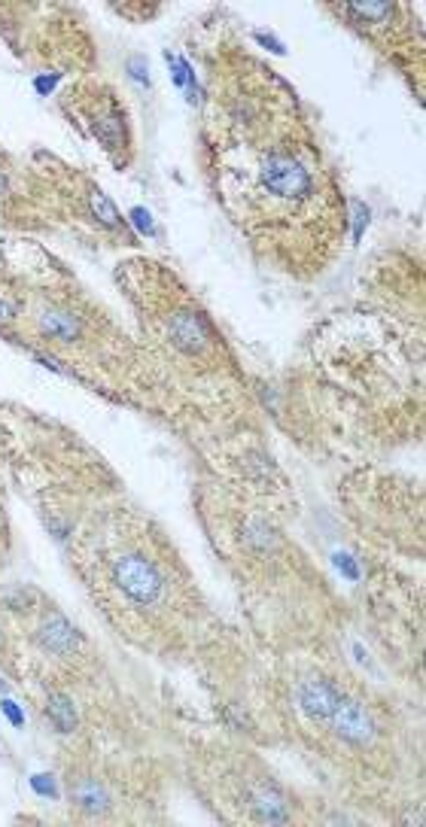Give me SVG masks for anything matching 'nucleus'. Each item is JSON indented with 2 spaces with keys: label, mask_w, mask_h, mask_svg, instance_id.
I'll return each instance as SVG.
<instances>
[{
  "label": "nucleus",
  "mask_w": 426,
  "mask_h": 827,
  "mask_svg": "<svg viewBox=\"0 0 426 827\" xmlns=\"http://www.w3.org/2000/svg\"><path fill=\"white\" fill-rule=\"evenodd\" d=\"M259 186L280 204H302L314 195V168L287 149H274L259 165Z\"/></svg>",
  "instance_id": "1"
},
{
  "label": "nucleus",
  "mask_w": 426,
  "mask_h": 827,
  "mask_svg": "<svg viewBox=\"0 0 426 827\" xmlns=\"http://www.w3.org/2000/svg\"><path fill=\"white\" fill-rule=\"evenodd\" d=\"M113 584L131 599L134 606H156L165 590V578L153 560L144 554H122L110 566Z\"/></svg>",
  "instance_id": "2"
},
{
  "label": "nucleus",
  "mask_w": 426,
  "mask_h": 827,
  "mask_svg": "<svg viewBox=\"0 0 426 827\" xmlns=\"http://www.w3.org/2000/svg\"><path fill=\"white\" fill-rule=\"evenodd\" d=\"M329 730L347 742V745H357V748H366L378 739V721L375 715L366 709V703L360 700H353V697H344L338 703V709L329 715Z\"/></svg>",
  "instance_id": "3"
},
{
  "label": "nucleus",
  "mask_w": 426,
  "mask_h": 827,
  "mask_svg": "<svg viewBox=\"0 0 426 827\" xmlns=\"http://www.w3.org/2000/svg\"><path fill=\"white\" fill-rule=\"evenodd\" d=\"M168 338L177 350L192 353V356H201L204 350H210L213 344H217V332H213L207 317L192 311V308L174 311L168 317Z\"/></svg>",
  "instance_id": "4"
},
{
  "label": "nucleus",
  "mask_w": 426,
  "mask_h": 827,
  "mask_svg": "<svg viewBox=\"0 0 426 827\" xmlns=\"http://www.w3.org/2000/svg\"><path fill=\"white\" fill-rule=\"evenodd\" d=\"M344 697L347 694L332 679H323V675H317V679H308V682L299 685V709L314 724H326L329 715L338 709V703Z\"/></svg>",
  "instance_id": "5"
},
{
  "label": "nucleus",
  "mask_w": 426,
  "mask_h": 827,
  "mask_svg": "<svg viewBox=\"0 0 426 827\" xmlns=\"http://www.w3.org/2000/svg\"><path fill=\"white\" fill-rule=\"evenodd\" d=\"M37 642H40L43 651L58 654V657H67V654H74V651L80 648V633H77V627L70 624L64 615L49 612V615L43 618L40 630H37Z\"/></svg>",
  "instance_id": "6"
},
{
  "label": "nucleus",
  "mask_w": 426,
  "mask_h": 827,
  "mask_svg": "<svg viewBox=\"0 0 426 827\" xmlns=\"http://www.w3.org/2000/svg\"><path fill=\"white\" fill-rule=\"evenodd\" d=\"M70 803H74L83 815L89 818H98L110 809V794L107 788L92 779V776H77V779H70Z\"/></svg>",
  "instance_id": "7"
},
{
  "label": "nucleus",
  "mask_w": 426,
  "mask_h": 827,
  "mask_svg": "<svg viewBox=\"0 0 426 827\" xmlns=\"http://www.w3.org/2000/svg\"><path fill=\"white\" fill-rule=\"evenodd\" d=\"M37 326H40L43 338L58 341V344H74V341L83 335L80 317L70 314V311H64V308H46V311L37 317Z\"/></svg>",
  "instance_id": "8"
},
{
  "label": "nucleus",
  "mask_w": 426,
  "mask_h": 827,
  "mask_svg": "<svg viewBox=\"0 0 426 827\" xmlns=\"http://www.w3.org/2000/svg\"><path fill=\"white\" fill-rule=\"evenodd\" d=\"M46 715H49V721L55 724L58 733H74V727H77V712H74V703H70V697H64V694H49V700H46Z\"/></svg>",
  "instance_id": "9"
},
{
  "label": "nucleus",
  "mask_w": 426,
  "mask_h": 827,
  "mask_svg": "<svg viewBox=\"0 0 426 827\" xmlns=\"http://www.w3.org/2000/svg\"><path fill=\"white\" fill-rule=\"evenodd\" d=\"M244 536H247V545H253L256 551H271L277 545V536L265 520H250Z\"/></svg>",
  "instance_id": "10"
},
{
  "label": "nucleus",
  "mask_w": 426,
  "mask_h": 827,
  "mask_svg": "<svg viewBox=\"0 0 426 827\" xmlns=\"http://www.w3.org/2000/svg\"><path fill=\"white\" fill-rule=\"evenodd\" d=\"M92 210H95V216L104 222V225H110V229H119L122 225V216H119V210L113 207V201L98 189V192H92Z\"/></svg>",
  "instance_id": "11"
},
{
  "label": "nucleus",
  "mask_w": 426,
  "mask_h": 827,
  "mask_svg": "<svg viewBox=\"0 0 426 827\" xmlns=\"http://www.w3.org/2000/svg\"><path fill=\"white\" fill-rule=\"evenodd\" d=\"M128 70H131V77H134L137 83H150V67H147V61L140 58V55H134V58L128 61Z\"/></svg>",
  "instance_id": "12"
},
{
  "label": "nucleus",
  "mask_w": 426,
  "mask_h": 827,
  "mask_svg": "<svg viewBox=\"0 0 426 827\" xmlns=\"http://www.w3.org/2000/svg\"><path fill=\"white\" fill-rule=\"evenodd\" d=\"M16 320V308L7 302V298H0V323H13Z\"/></svg>",
  "instance_id": "13"
},
{
  "label": "nucleus",
  "mask_w": 426,
  "mask_h": 827,
  "mask_svg": "<svg viewBox=\"0 0 426 827\" xmlns=\"http://www.w3.org/2000/svg\"><path fill=\"white\" fill-rule=\"evenodd\" d=\"M4 709H7V715H10V718H13L16 724H22V715L16 712V706H13V703H4Z\"/></svg>",
  "instance_id": "14"
},
{
  "label": "nucleus",
  "mask_w": 426,
  "mask_h": 827,
  "mask_svg": "<svg viewBox=\"0 0 426 827\" xmlns=\"http://www.w3.org/2000/svg\"><path fill=\"white\" fill-rule=\"evenodd\" d=\"M4 195H10V183H7V174L0 171V198H4Z\"/></svg>",
  "instance_id": "15"
},
{
  "label": "nucleus",
  "mask_w": 426,
  "mask_h": 827,
  "mask_svg": "<svg viewBox=\"0 0 426 827\" xmlns=\"http://www.w3.org/2000/svg\"><path fill=\"white\" fill-rule=\"evenodd\" d=\"M0 645H4V630H0Z\"/></svg>",
  "instance_id": "16"
}]
</instances>
